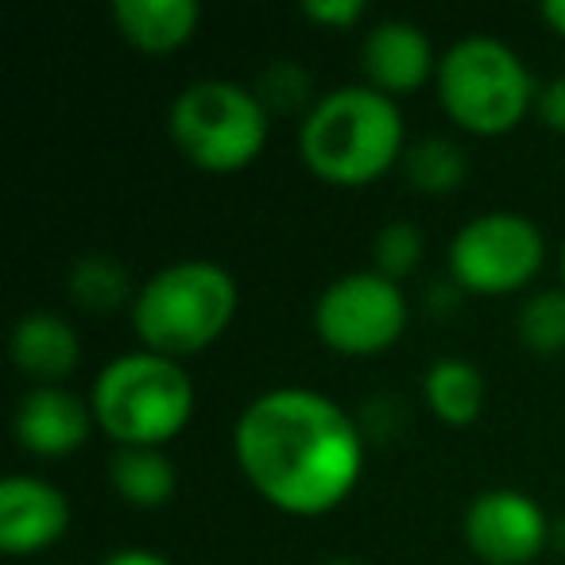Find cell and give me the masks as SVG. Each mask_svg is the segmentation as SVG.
I'll return each mask as SVG.
<instances>
[{
  "label": "cell",
  "instance_id": "17",
  "mask_svg": "<svg viewBox=\"0 0 565 565\" xmlns=\"http://www.w3.org/2000/svg\"><path fill=\"white\" fill-rule=\"evenodd\" d=\"M66 291L89 315H113L136 299L128 267L105 252H89V256L74 259V267L66 271Z\"/></svg>",
  "mask_w": 565,
  "mask_h": 565
},
{
  "label": "cell",
  "instance_id": "22",
  "mask_svg": "<svg viewBox=\"0 0 565 565\" xmlns=\"http://www.w3.org/2000/svg\"><path fill=\"white\" fill-rule=\"evenodd\" d=\"M302 17L315 20V24L349 28L364 17V0H307V4H302Z\"/></svg>",
  "mask_w": 565,
  "mask_h": 565
},
{
  "label": "cell",
  "instance_id": "7",
  "mask_svg": "<svg viewBox=\"0 0 565 565\" xmlns=\"http://www.w3.org/2000/svg\"><path fill=\"white\" fill-rule=\"evenodd\" d=\"M546 244L531 217L492 210L457 228L449 241V279L472 295H511L539 275Z\"/></svg>",
  "mask_w": 565,
  "mask_h": 565
},
{
  "label": "cell",
  "instance_id": "6",
  "mask_svg": "<svg viewBox=\"0 0 565 565\" xmlns=\"http://www.w3.org/2000/svg\"><path fill=\"white\" fill-rule=\"evenodd\" d=\"M174 148L202 171H241L267 143V109L256 89L225 78H202L179 89L167 113Z\"/></svg>",
  "mask_w": 565,
  "mask_h": 565
},
{
  "label": "cell",
  "instance_id": "3",
  "mask_svg": "<svg viewBox=\"0 0 565 565\" xmlns=\"http://www.w3.org/2000/svg\"><path fill=\"white\" fill-rule=\"evenodd\" d=\"M236 310V282L213 259H179L156 271L132 299V330L148 353L190 356L225 333Z\"/></svg>",
  "mask_w": 565,
  "mask_h": 565
},
{
  "label": "cell",
  "instance_id": "26",
  "mask_svg": "<svg viewBox=\"0 0 565 565\" xmlns=\"http://www.w3.org/2000/svg\"><path fill=\"white\" fill-rule=\"evenodd\" d=\"M550 542H554L557 550H565V515L557 519V523H550Z\"/></svg>",
  "mask_w": 565,
  "mask_h": 565
},
{
  "label": "cell",
  "instance_id": "14",
  "mask_svg": "<svg viewBox=\"0 0 565 565\" xmlns=\"http://www.w3.org/2000/svg\"><path fill=\"white\" fill-rule=\"evenodd\" d=\"M198 0H113V24L132 47L167 55L198 28Z\"/></svg>",
  "mask_w": 565,
  "mask_h": 565
},
{
  "label": "cell",
  "instance_id": "4",
  "mask_svg": "<svg viewBox=\"0 0 565 565\" xmlns=\"http://www.w3.org/2000/svg\"><path fill=\"white\" fill-rule=\"evenodd\" d=\"M94 423L117 446H151L171 441L194 411V384L179 361L159 353H125L109 361L89 392Z\"/></svg>",
  "mask_w": 565,
  "mask_h": 565
},
{
  "label": "cell",
  "instance_id": "13",
  "mask_svg": "<svg viewBox=\"0 0 565 565\" xmlns=\"http://www.w3.org/2000/svg\"><path fill=\"white\" fill-rule=\"evenodd\" d=\"M9 356L28 380H35V387H58L78 369V338L58 315L32 310L12 326Z\"/></svg>",
  "mask_w": 565,
  "mask_h": 565
},
{
  "label": "cell",
  "instance_id": "27",
  "mask_svg": "<svg viewBox=\"0 0 565 565\" xmlns=\"http://www.w3.org/2000/svg\"><path fill=\"white\" fill-rule=\"evenodd\" d=\"M318 565H356L353 557H326V562H318Z\"/></svg>",
  "mask_w": 565,
  "mask_h": 565
},
{
  "label": "cell",
  "instance_id": "21",
  "mask_svg": "<svg viewBox=\"0 0 565 565\" xmlns=\"http://www.w3.org/2000/svg\"><path fill=\"white\" fill-rule=\"evenodd\" d=\"M423 233H418L415 221H387L376 233V244H372V256H376V271L387 275V279L399 282L403 275H411L423 259Z\"/></svg>",
  "mask_w": 565,
  "mask_h": 565
},
{
  "label": "cell",
  "instance_id": "8",
  "mask_svg": "<svg viewBox=\"0 0 565 565\" xmlns=\"http://www.w3.org/2000/svg\"><path fill=\"white\" fill-rule=\"evenodd\" d=\"M407 299L399 282L380 271H349L315 302V330L326 349L345 356H376L399 341Z\"/></svg>",
  "mask_w": 565,
  "mask_h": 565
},
{
  "label": "cell",
  "instance_id": "20",
  "mask_svg": "<svg viewBox=\"0 0 565 565\" xmlns=\"http://www.w3.org/2000/svg\"><path fill=\"white\" fill-rule=\"evenodd\" d=\"M310 89H315V78H310L307 66L295 63V58H275V63H267L264 74L256 78V97L264 102L267 113L271 109H279V113L307 109Z\"/></svg>",
  "mask_w": 565,
  "mask_h": 565
},
{
  "label": "cell",
  "instance_id": "15",
  "mask_svg": "<svg viewBox=\"0 0 565 565\" xmlns=\"http://www.w3.org/2000/svg\"><path fill=\"white\" fill-rule=\"evenodd\" d=\"M109 484L132 508H163L174 495V465L163 449L151 446H120L109 461Z\"/></svg>",
  "mask_w": 565,
  "mask_h": 565
},
{
  "label": "cell",
  "instance_id": "18",
  "mask_svg": "<svg viewBox=\"0 0 565 565\" xmlns=\"http://www.w3.org/2000/svg\"><path fill=\"white\" fill-rule=\"evenodd\" d=\"M403 171L418 194H454L469 174V159H465L461 143L446 140V136H426L403 151Z\"/></svg>",
  "mask_w": 565,
  "mask_h": 565
},
{
  "label": "cell",
  "instance_id": "2",
  "mask_svg": "<svg viewBox=\"0 0 565 565\" xmlns=\"http://www.w3.org/2000/svg\"><path fill=\"white\" fill-rule=\"evenodd\" d=\"M299 156L318 179L338 186L380 179L403 156L399 105L372 86L330 89L302 117Z\"/></svg>",
  "mask_w": 565,
  "mask_h": 565
},
{
  "label": "cell",
  "instance_id": "28",
  "mask_svg": "<svg viewBox=\"0 0 565 565\" xmlns=\"http://www.w3.org/2000/svg\"><path fill=\"white\" fill-rule=\"evenodd\" d=\"M562 279H565V244H562Z\"/></svg>",
  "mask_w": 565,
  "mask_h": 565
},
{
  "label": "cell",
  "instance_id": "12",
  "mask_svg": "<svg viewBox=\"0 0 565 565\" xmlns=\"http://www.w3.org/2000/svg\"><path fill=\"white\" fill-rule=\"evenodd\" d=\"M361 66L380 94H411L434 74V47L411 20H380L361 43Z\"/></svg>",
  "mask_w": 565,
  "mask_h": 565
},
{
  "label": "cell",
  "instance_id": "16",
  "mask_svg": "<svg viewBox=\"0 0 565 565\" xmlns=\"http://www.w3.org/2000/svg\"><path fill=\"white\" fill-rule=\"evenodd\" d=\"M423 395L441 423L465 426L484 407V376L477 364L461 361V356H441L426 369Z\"/></svg>",
  "mask_w": 565,
  "mask_h": 565
},
{
  "label": "cell",
  "instance_id": "11",
  "mask_svg": "<svg viewBox=\"0 0 565 565\" xmlns=\"http://www.w3.org/2000/svg\"><path fill=\"white\" fill-rule=\"evenodd\" d=\"M89 423H94L89 403L63 387H32L20 395L17 415H12L20 449L35 457H63L78 449L89 434Z\"/></svg>",
  "mask_w": 565,
  "mask_h": 565
},
{
  "label": "cell",
  "instance_id": "25",
  "mask_svg": "<svg viewBox=\"0 0 565 565\" xmlns=\"http://www.w3.org/2000/svg\"><path fill=\"white\" fill-rule=\"evenodd\" d=\"M542 20H546L557 35H565V0H546V4H542Z\"/></svg>",
  "mask_w": 565,
  "mask_h": 565
},
{
  "label": "cell",
  "instance_id": "1",
  "mask_svg": "<svg viewBox=\"0 0 565 565\" xmlns=\"http://www.w3.org/2000/svg\"><path fill=\"white\" fill-rule=\"evenodd\" d=\"M233 454L267 503L291 515H322L361 477L364 430L330 395L271 387L241 411Z\"/></svg>",
  "mask_w": 565,
  "mask_h": 565
},
{
  "label": "cell",
  "instance_id": "5",
  "mask_svg": "<svg viewBox=\"0 0 565 565\" xmlns=\"http://www.w3.org/2000/svg\"><path fill=\"white\" fill-rule=\"evenodd\" d=\"M441 109L477 136H503L534 105L523 58L492 35H465L438 58Z\"/></svg>",
  "mask_w": 565,
  "mask_h": 565
},
{
  "label": "cell",
  "instance_id": "24",
  "mask_svg": "<svg viewBox=\"0 0 565 565\" xmlns=\"http://www.w3.org/2000/svg\"><path fill=\"white\" fill-rule=\"evenodd\" d=\"M102 565H171L167 557H159L156 550H140V546H128V550H113Z\"/></svg>",
  "mask_w": 565,
  "mask_h": 565
},
{
  "label": "cell",
  "instance_id": "23",
  "mask_svg": "<svg viewBox=\"0 0 565 565\" xmlns=\"http://www.w3.org/2000/svg\"><path fill=\"white\" fill-rule=\"evenodd\" d=\"M534 109H539L542 125L565 136V74H562V78H554V82H546V86L539 89V97H534Z\"/></svg>",
  "mask_w": 565,
  "mask_h": 565
},
{
  "label": "cell",
  "instance_id": "9",
  "mask_svg": "<svg viewBox=\"0 0 565 565\" xmlns=\"http://www.w3.org/2000/svg\"><path fill=\"white\" fill-rule=\"evenodd\" d=\"M465 542L484 565H526L550 542V519L526 492L488 488L465 511Z\"/></svg>",
  "mask_w": 565,
  "mask_h": 565
},
{
  "label": "cell",
  "instance_id": "19",
  "mask_svg": "<svg viewBox=\"0 0 565 565\" xmlns=\"http://www.w3.org/2000/svg\"><path fill=\"white\" fill-rule=\"evenodd\" d=\"M519 341H523L531 353L554 356L565 353V287H550L539 291L523 302L519 310Z\"/></svg>",
  "mask_w": 565,
  "mask_h": 565
},
{
  "label": "cell",
  "instance_id": "10",
  "mask_svg": "<svg viewBox=\"0 0 565 565\" xmlns=\"http://www.w3.org/2000/svg\"><path fill=\"white\" fill-rule=\"evenodd\" d=\"M71 503L55 484L40 477L0 480V550L4 554H32L66 534Z\"/></svg>",
  "mask_w": 565,
  "mask_h": 565
}]
</instances>
